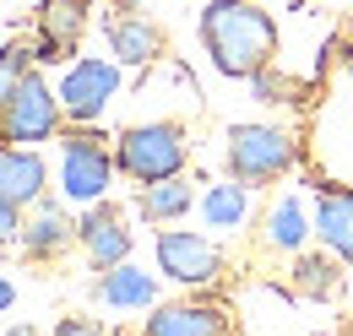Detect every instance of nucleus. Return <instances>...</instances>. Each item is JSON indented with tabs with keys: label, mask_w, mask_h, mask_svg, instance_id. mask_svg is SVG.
Returning a JSON list of instances; mask_svg holds the SVG:
<instances>
[{
	"label": "nucleus",
	"mask_w": 353,
	"mask_h": 336,
	"mask_svg": "<svg viewBox=\"0 0 353 336\" xmlns=\"http://www.w3.org/2000/svg\"><path fill=\"white\" fill-rule=\"evenodd\" d=\"M196 33H201V49L212 54V65L223 76H234V82H250L256 71H266L277 60V22L256 0H212V6H201Z\"/></svg>",
	"instance_id": "1"
},
{
	"label": "nucleus",
	"mask_w": 353,
	"mask_h": 336,
	"mask_svg": "<svg viewBox=\"0 0 353 336\" xmlns=\"http://www.w3.org/2000/svg\"><path fill=\"white\" fill-rule=\"evenodd\" d=\"M223 163H228V179L261 190V185H277L283 174L299 168V141L283 125H228L223 136Z\"/></svg>",
	"instance_id": "2"
},
{
	"label": "nucleus",
	"mask_w": 353,
	"mask_h": 336,
	"mask_svg": "<svg viewBox=\"0 0 353 336\" xmlns=\"http://www.w3.org/2000/svg\"><path fill=\"white\" fill-rule=\"evenodd\" d=\"M190 163V141H185V125L174 120H147V125L120 130L114 141V168L136 179V185H158V179H174Z\"/></svg>",
	"instance_id": "3"
},
{
	"label": "nucleus",
	"mask_w": 353,
	"mask_h": 336,
	"mask_svg": "<svg viewBox=\"0 0 353 336\" xmlns=\"http://www.w3.org/2000/svg\"><path fill=\"white\" fill-rule=\"evenodd\" d=\"M114 152L109 141L98 136L92 125H77V130H60V196L77 201V207H98L114 185Z\"/></svg>",
	"instance_id": "4"
},
{
	"label": "nucleus",
	"mask_w": 353,
	"mask_h": 336,
	"mask_svg": "<svg viewBox=\"0 0 353 336\" xmlns=\"http://www.w3.org/2000/svg\"><path fill=\"white\" fill-rule=\"evenodd\" d=\"M65 120V109H60V92L39 76V71H28L22 87L6 98V109H0V147H39L49 141L54 130Z\"/></svg>",
	"instance_id": "5"
},
{
	"label": "nucleus",
	"mask_w": 353,
	"mask_h": 336,
	"mask_svg": "<svg viewBox=\"0 0 353 336\" xmlns=\"http://www.w3.org/2000/svg\"><path fill=\"white\" fill-rule=\"evenodd\" d=\"M120 60H103V54H82V60H71L65 65V76H60V109H65V120L71 125H92V120H103V109L120 98Z\"/></svg>",
	"instance_id": "6"
},
{
	"label": "nucleus",
	"mask_w": 353,
	"mask_h": 336,
	"mask_svg": "<svg viewBox=\"0 0 353 336\" xmlns=\"http://www.w3.org/2000/svg\"><path fill=\"white\" fill-rule=\"evenodd\" d=\"M152 255H158V271L179 288H212L223 277V250L207 233H190V228H163L152 239Z\"/></svg>",
	"instance_id": "7"
},
{
	"label": "nucleus",
	"mask_w": 353,
	"mask_h": 336,
	"mask_svg": "<svg viewBox=\"0 0 353 336\" xmlns=\"http://www.w3.org/2000/svg\"><path fill=\"white\" fill-rule=\"evenodd\" d=\"M77 244L88 250V260L98 266V271L131 260V228H125L120 207H109V201L88 207V217H77Z\"/></svg>",
	"instance_id": "8"
},
{
	"label": "nucleus",
	"mask_w": 353,
	"mask_h": 336,
	"mask_svg": "<svg viewBox=\"0 0 353 336\" xmlns=\"http://www.w3.org/2000/svg\"><path fill=\"white\" fill-rule=\"evenodd\" d=\"M136 336H228V315L218 304H201V298L152 304V315L141 320Z\"/></svg>",
	"instance_id": "9"
},
{
	"label": "nucleus",
	"mask_w": 353,
	"mask_h": 336,
	"mask_svg": "<svg viewBox=\"0 0 353 336\" xmlns=\"http://www.w3.org/2000/svg\"><path fill=\"white\" fill-rule=\"evenodd\" d=\"M49 196V163L39 147H0V201L33 211Z\"/></svg>",
	"instance_id": "10"
},
{
	"label": "nucleus",
	"mask_w": 353,
	"mask_h": 336,
	"mask_svg": "<svg viewBox=\"0 0 353 336\" xmlns=\"http://www.w3.org/2000/svg\"><path fill=\"white\" fill-rule=\"evenodd\" d=\"M315 239L337 255L343 266H353V190L348 185H315Z\"/></svg>",
	"instance_id": "11"
},
{
	"label": "nucleus",
	"mask_w": 353,
	"mask_h": 336,
	"mask_svg": "<svg viewBox=\"0 0 353 336\" xmlns=\"http://www.w3.org/2000/svg\"><path fill=\"white\" fill-rule=\"evenodd\" d=\"M109 54L120 60V65H152L158 54H163V28L147 17V11H136L125 6L120 17H109Z\"/></svg>",
	"instance_id": "12"
},
{
	"label": "nucleus",
	"mask_w": 353,
	"mask_h": 336,
	"mask_svg": "<svg viewBox=\"0 0 353 336\" xmlns=\"http://www.w3.org/2000/svg\"><path fill=\"white\" fill-rule=\"evenodd\" d=\"M88 33V0H44L39 6V60H65L77 39Z\"/></svg>",
	"instance_id": "13"
},
{
	"label": "nucleus",
	"mask_w": 353,
	"mask_h": 336,
	"mask_svg": "<svg viewBox=\"0 0 353 336\" xmlns=\"http://www.w3.org/2000/svg\"><path fill=\"white\" fill-rule=\"evenodd\" d=\"M71 239H77V217L60 207V201H39L33 207V217H22V250L33 255V260H54L60 250H71Z\"/></svg>",
	"instance_id": "14"
},
{
	"label": "nucleus",
	"mask_w": 353,
	"mask_h": 336,
	"mask_svg": "<svg viewBox=\"0 0 353 336\" xmlns=\"http://www.w3.org/2000/svg\"><path fill=\"white\" fill-rule=\"evenodd\" d=\"M92 298L103 304V309H152L158 304V277L152 271H141L131 260H120V266H109L98 282H92Z\"/></svg>",
	"instance_id": "15"
},
{
	"label": "nucleus",
	"mask_w": 353,
	"mask_h": 336,
	"mask_svg": "<svg viewBox=\"0 0 353 336\" xmlns=\"http://www.w3.org/2000/svg\"><path fill=\"white\" fill-rule=\"evenodd\" d=\"M261 228H266V250L299 255V250L310 244V233H315V217L305 211V201H299V196H277V201L266 207Z\"/></svg>",
	"instance_id": "16"
},
{
	"label": "nucleus",
	"mask_w": 353,
	"mask_h": 336,
	"mask_svg": "<svg viewBox=\"0 0 353 336\" xmlns=\"http://www.w3.org/2000/svg\"><path fill=\"white\" fill-rule=\"evenodd\" d=\"M256 190L250 185H239V179H223V185H207L201 190V217H207V228H218V233H234V228H245L250 222V201Z\"/></svg>",
	"instance_id": "17"
},
{
	"label": "nucleus",
	"mask_w": 353,
	"mask_h": 336,
	"mask_svg": "<svg viewBox=\"0 0 353 336\" xmlns=\"http://www.w3.org/2000/svg\"><path fill=\"white\" fill-rule=\"evenodd\" d=\"M190 207H196V190H190V179H185V174L158 179V185H141V196H136V211H141L147 222H158V228L179 222Z\"/></svg>",
	"instance_id": "18"
},
{
	"label": "nucleus",
	"mask_w": 353,
	"mask_h": 336,
	"mask_svg": "<svg viewBox=\"0 0 353 336\" xmlns=\"http://www.w3.org/2000/svg\"><path fill=\"white\" fill-rule=\"evenodd\" d=\"M343 260L326 250V255H305L299 250V260H294V293L305 298H332L337 293V282H343V271H337Z\"/></svg>",
	"instance_id": "19"
},
{
	"label": "nucleus",
	"mask_w": 353,
	"mask_h": 336,
	"mask_svg": "<svg viewBox=\"0 0 353 336\" xmlns=\"http://www.w3.org/2000/svg\"><path fill=\"white\" fill-rule=\"evenodd\" d=\"M33 60H39V49H28V43H0V109H6V98L22 87V76L33 71Z\"/></svg>",
	"instance_id": "20"
},
{
	"label": "nucleus",
	"mask_w": 353,
	"mask_h": 336,
	"mask_svg": "<svg viewBox=\"0 0 353 336\" xmlns=\"http://www.w3.org/2000/svg\"><path fill=\"white\" fill-rule=\"evenodd\" d=\"M250 92H256V103H294V82L283 71H272V65L250 76Z\"/></svg>",
	"instance_id": "21"
},
{
	"label": "nucleus",
	"mask_w": 353,
	"mask_h": 336,
	"mask_svg": "<svg viewBox=\"0 0 353 336\" xmlns=\"http://www.w3.org/2000/svg\"><path fill=\"white\" fill-rule=\"evenodd\" d=\"M22 239V207L0 201V244H17Z\"/></svg>",
	"instance_id": "22"
},
{
	"label": "nucleus",
	"mask_w": 353,
	"mask_h": 336,
	"mask_svg": "<svg viewBox=\"0 0 353 336\" xmlns=\"http://www.w3.org/2000/svg\"><path fill=\"white\" fill-rule=\"evenodd\" d=\"M54 336H103V326H98V320H60Z\"/></svg>",
	"instance_id": "23"
},
{
	"label": "nucleus",
	"mask_w": 353,
	"mask_h": 336,
	"mask_svg": "<svg viewBox=\"0 0 353 336\" xmlns=\"http://www.w3.org/2000/svg\"><path fill=\"white\" fill-rule=\"evenodd\" d=\"M11 304H17V288H11V277H0V315H6Z\"/></svg>",
	"instance_id": "24"
},
{
	"label": "nucleus",
	"mask_w": 353,
	"mask_h": 336,
	"mask_svg": "<svg viewBox=\"0 0 353 336\" xmlns=\"http://www.w3.org/2000/svg\"><path fill=\"white\" fill-rule=\"evenodd\" d=\"M11 336H33V331H28V326H17V331H11Z\"/></svg>",
	"instance_id": "25"
}]
</instances>
